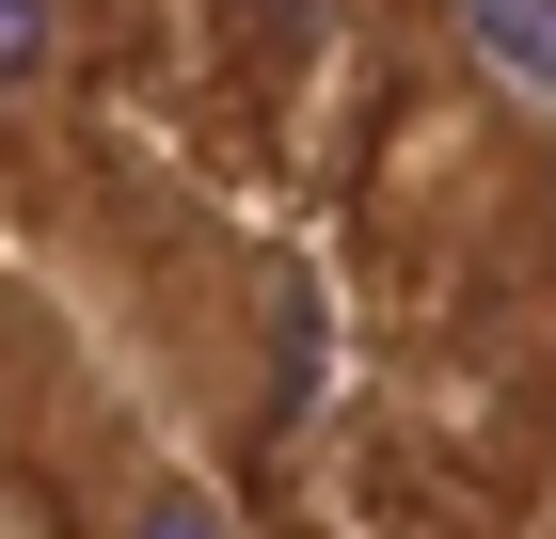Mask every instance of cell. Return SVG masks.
Listing matches in <instances>:
<instances>
[{
	"mask_svg": "<svg viewBox=\"0 0 556 539\" xmlns=\"http://www.w3.org/2000/svg\"><path fill=\"white\" fill-rule=\"evenodd\" d=\"M366 16V0H207V33L255 64V80H302V64H334V33Z\"/></svg>",
	"mask_w": 556,
	"mask_h": 539,
	"instance_id": "cell-3",
	"label": "cell"
},
{
	"mask_svg": "<svg viewBox=\"0 0 556 539\" xmlns=\"http://www.w3.org/2000/svg\"><path fill=\"white\" fill-rule=\"evenodd\" d=\"M80 95V0H0V127H48Z\"/></svg>",
	"mask_w": 556,
	"mask_h": 539,
	"instance_id": "cell-2",
	"label": "cell"
},
{
	"mask_svg": "<svg viewBox=\"0 0 556 539\" xmlns=\"http://www.w3.org/2000/svg\"><path fill=\"white\" fill-rule=\"evenodd\" d=\"M80 539H255L239 492L207 476V445H175L143 397L96 381V460H80Z\"/></svg>",
	"mask_w": 556,
	"mask_h": 539,
	"instance_id": "cell-1",
	"label": "cell"
}]
</instances>
